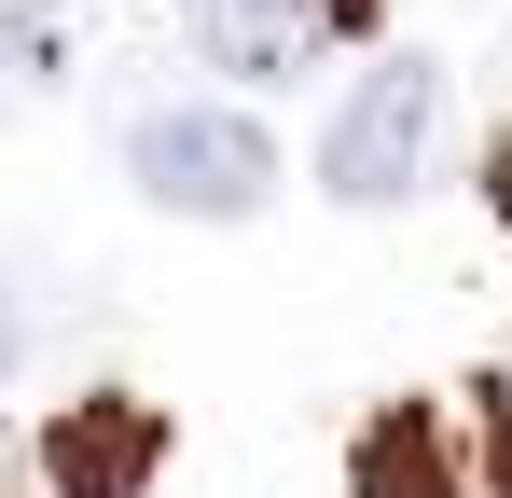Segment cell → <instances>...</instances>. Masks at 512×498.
Returning <instances> with one entry per match:
<instances>
[{"label": "cell", "instance_id": "8", "mask_svg": "<svg viewBox=\"0 0 512 498\" xmlns=\"http://www.w3.org/2000/svg\"><path fill=\"white\" fill-rule=\"evenodd\" d=\"M485 194H499V208H512V139H499V153H485Z\"/></svg>", "mask_w": 512, "mask_h": 498}, {"label": "cell", "instance_id": "1", "mask_svg": "<svg viewBox=\"0 0 512 498\" xmlns=\"http://www.w3.org/2000/svg\"><path fill=\"white\" fill-rule=\"evenodd\" d=\"M125 180L153 208H180V222H250L263 194H277V139H263L236 97H167V111L125 125Z\"/></svg>", "mask_w": 512, "mask_h": 498}, {"label": "cell", "instance_id": "9", "mask_svg": "<svg viewBox=\"0 0 512 498\" xmlns=\"http://www.w3.org/2000/svg\"><path fill=\"white\" fill-rule=\"evenodd\" d=\"M0 498H14V429H0Z\"/></svg>", "mask_w": 512, "mask_h": 498}, {"label": "cell", "instance_id": "2", "mask_svg": "<svg viewBox=\"0 0 512 498\" xmlns=\"http://www.w3.org/2000/svg\"><path fill=\"white\" fill-rule=\"evenodd\" d=\"M429 125H443V70H429V56H374V70L333 97V125H319L333 208H402L429 180Z\"/></svg>", "mask_w": 512, "mask_h": 498}, {"label": "cell", "instance_id": "7", "mask_svg": "<svg viewBox=\"0 0 512 498\" xmlns=\"http://www.w3.org/2000/svg\"><path fill=\"white\" fill-rule=\"evenodd\" d=\"M28 332H42V319H28V291H14V277H0V374H14V360H28Z\"/></svg>", "mask_w": 512, "mask_h": 498}, {"label": "cell", "instance_id": "6", "mask_svg": "<svg viewBox=\"0 0 512 498\" xmlns=\"http://www.w3.org/2000/svg\"><path fill=\"white\" fill-rule=\"evenodd\" d=\"M471 457H485V485L512 498V374H485V388H471Z\"/></svg>", "mask_w": 512, "mask_h": 498}, {"label": "cell", "instance_id": "5", "mask_svg": "<svg viewBox=\"0 0 512 498\" xmlns=\"http://www.w3.org/2000/svg\"><path fill=\"white\" fill-rule=\"evenodd\" d=\"M346 498H471V457H457V429L429 402H388L360 429V457H346Z\"/></svg>", "mask_w": 512, "mask_h": 498}, {"label": "cell", "instance_id": "4", "mask_svg": "<svg viewBox=\"0 0 512 498\" xmlns=\"http://www.w3.org/2000/svg\"><path fill=\"white\" fill-rule=\"evenodd\" d=\"M42 471H56V498H153V471H167V415L125 402V388H97V402H70L56 429H42Z\"/></svg>", "mask_w": 512, "mask_h": 498}, {"label": "cell", "instance_id": "3", "mask_svg": "<svg viewBox=\"0 0 512 498\" xmlns=\"http://www.w3.org/2000/svg\"><path fill=\"white\" fill-rule=\"evenodd\" d=\"M167 14L222 83H291V70H319L333 42H360L388 0H167Z\"/></svg>", "mask_w": 512, "mask_h": 498}]
</instances>
